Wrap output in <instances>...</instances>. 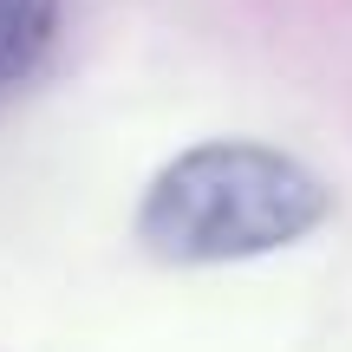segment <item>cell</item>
<instances>
[{
  "label": "cell",
  "instance_id": "cell-1",
  "mask_svg": "<svg viewBox=\"0 0 352 352\" xmlns=\"http://www.w3.org/2000/svg\"><path fill=\"white\" fill-rule=\"evenodd\" d=\"M327 215L333 189L300 157L248 138H215L151 176L138 202V241L170 267H222L294 248Z\"/></svg>",
  "mask_w": 352,
  "mask_h": 352
},
{
  "label": "cell",
  "instance_id": "cell-2",
  "mask_svg": "<svg viewBox=\"0 0 352 352\" xmlns=\"http://www.w3.org/2000/svg\"><path fill=\"white\" fill-rule=\"evenodd\" d=\"M59 39V0H0V91L26 85Z\"/></svg>",
  "mask_w": 352,
  "mask_h": 352
}]
</instances>
